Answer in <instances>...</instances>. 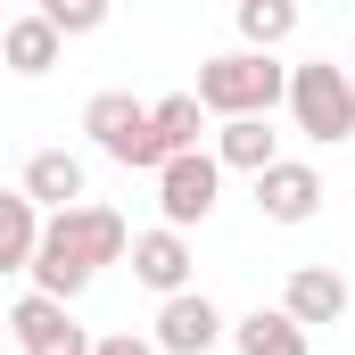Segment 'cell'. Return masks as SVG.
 Returning a JSON list of instances; mask_svg holds the SVG:
<instances>
[{
	"instance_id": "obj_1",
	"label": "cell",
	"mask_w": 355,
	"mask_h": 355,
	"mask_svg": "<svg viewBox=\"0 0 355 355\" xmlns=\"http://www.w3.org/2000/svg\"><path fill=\"white\" fill-rule=\"evenodd\" d=\"M124 248H132V232H124V215L116 207H91V198H75V207H58V215H42V240H33V289H50V297H83L91 281L107 265H124Z\"/></svg>"
},
{
	"instance_id": "obj_2",
	"label": "cell",
	"mask_w": 355,
	"mask_h": 355,
	"mask_svg": "<svg viewBox=\"0 0 355 355\" xmlns=\"http://www.w3.org/2000/svg\"><path fill=\"white\" fill-rule=\"evenodd\" d=\"M289 99V67L272 58V50H223V58H207L198 67V107L207 116H272Z\"/></svg>"
},
{
	"instance_id": "obj_3",
	"label": "cell",
	"mask_w": 355,
	"mask_h": 355,
	"mask_svg": "<svg viewBox=\"0 0 355 355\" xmlns=\"http://www.w3.org/2000/svg\"><path fill=\"white\" fill-rule=\"evenodd\" d=\"M289 124L306 132V141H322V149H339L355 141V75L347 67H331V58H314V67H289Z\"/></svg>"
},
{
	"instance_id": "obj_4",
	"label": "cell",
	"mask_w": 355,
	"mask_h": 355,
	"mask_svg": "<svg viewBox=\"0 0 355 355\" xmlns=\"http://www.w3.org/2000/svg\"><path fill=\"white\" fill-rule=\"evenodd\" d=\"M83 132L116 157V166H132V174H157V166H166V149H157V132H149V99H132V91H99L83 107Z\"/></svg>"
},
{
	"instance_id": "obj_5",
	"label": "cell",
	"mask_w": 355,
	"mask_h": 355,
	"mask_svg": "<svg viewBox=\"0 0 355 355\" xmlns=\"http://www.w3.org/2000/svg\"><path fill=\"white\" fill-rule=\"evenodd\" d=\"M215 198H223V166H215L207 149H174V157L157 166V207H166V223H174V232L207 223V215H215Z\"/></svg>"
},
{
	"instance_id": "obj_6",
	"label": "cell",
	"mask_w": 355,
	"mask_h": 355,
	"mask_svg": "<svg viewBox=\"0 0 355 355\" xmlns=\"http://www.w3.org/2000/svg\"><path fill=\"white\" fill-rule=\"evenodd\" d=\"M8 331H17V347H25V355H91V331L75 322V306H67V297H50V289L17 297Z\"/></svg>"
},
{
	"instance_id": "obj_7",
	"label": "cell",
	"mask_w": 355,
	"mask_h": 355,
	"mask_svg": "<svg viewBox=\"0 0 355 355\" xmlns=\"http://www.w3.org/2000/svg\"><path fill=\"white\" fill-rule=\"evenodd\" d=\"M157 355H207L215 339H223V314H215V297L207 289H174L166 306H157Z\"/></svg>"
},
{
	"instance_id": "obj_8",
	"label": "cell",
	"mask_w": 355,
	"mask_h": 355,
	"mask_svg": "<svg viewBox=\"0 0 355 355\" xmlns=\"http://www.w3.org/2000/svg\"><path fill=\"white\" fill-rule=\"evenodd\" d=\"M314 207H322V174H314V166L272 157L265 174H257V215H265V223H314Z\"/></svg>"
},
{
	"instance_id": "obj_9",
	"label": "cell",
	"mask_w": 355,
	"mask_h": 355,
	"mask_svg": "<svg viewBox=\"0 0 355 355\" xmlns=\"http://www.w3.org/2000/svg\"><path fill=\"white\" fill-rule=\"evenodd\" d=\"M132 281L141 289H157V297H174V289H190V240H182L174 223H157V232H132Z\"/></svg>"
},
{
	"instance_id": "obj_10",
	"label": "cell",
	"mask_w": 355,
	"mask_h": 355,
	"mask_svg": "<svg viewBox=\"0 0 355 355\" xmlns=\"http://www.w3.org/2000/svg\"><path fill=\"white\" fill-rule=\"evenodd\" d=\"M281 314L306 322V331H331V322L347 314V281H339L331 265H297V272H289V289H281Z\"/></svg>"
},
{
	"instance_id": "obj_11",
	"label": "cell",
	"mask_w": 355,
	"mask_h": 355,
	"mask_svg": "<svg viewBox=\"0 0 355 355\" xmlns=\"http://www.w3.org/2000/svg\"><path fill=\"white\" fill-rule=\"evenodd\" d=\"M58 50H67V33H58L42 8H25V17H8V25H0V67H8V75H50V67H58Z\"/></svg>"
},
{
	"instance_id": "obj_12",
	"label": "cell",
	"mask_w": 355,
	"mask_h": 355,
	"mask_svg": "<svg viewBox=\"0 0 355 355\" xmlns=\"http://www.w3.org/2000/svg\"><path fill=\"white\" fill-rule=\"evenodd\" d=\"M17 190H25L42 215H58V207H75V198H83V157H75V149H33Z\"/></svg>"
},
{
	"instance_id": "obj_13",
	"label": "cell",
	"mask_w": 355,
	"mask_h": 355,
	"mask_svg": "<svg viewBox=\"0 0 355 355\" xmlns=\"http://www.w3.org/2000/svg\"><path fill=\"white\" fill-rule=\"evenodd\" d=\"M232 347H240V355H314V331L289 322L281 306H257V314L232 322Z\"/></svg>"
},
{
	"instance_id": "obj_14",
	"label": "cell",
	"mask_w": 355,
	"mask_h": 355,
	"mask_svg": "<svg viewBox=\"0 0 355 355\" xmlns=\"http://www.w3.org/2000/svg\"><path fill=\"white\" fill-rule=\"evenodd\" d=\"M272 157H281V141H272L265 116H223V132H215V166L223 174H265Z\"/></svg>"
},
{
	"instance_id": "obj_15",
	"label": "cell",
	"mask_w": 355,
	"mask_h": 355,
	"mask_svg": "<svg viewBox=\"0 0 355 355\" xmlns=\"http://www.w3.org/2000/svg\"><path fill=\"white\" fill-rule=\"evenodd\" d=\"M33 240H42V207L25 190H0V272L33 265Z\"/></svg>"
},
{
	"instance_id": "obj_16",
	"label": "cell",
	"mask_w": 355,
	"mask_h": 355,
	"mask_svg": "<svg viewBox=\"0 0 355 355\" xmlns=\"http://www.w3.org/2000/svg\"><path fill=\"white\" fill-rule=\"evenodd\" d=\"M232 17H240V42H248V50H281L306 8H297V0H232Z\"/></svg>"
},
{
	"instance_id": "obj_17",
	"label": "cell",
	"mask_w": 355,
	"mask_h": 355,
	"mask_svg": "<svg viewBox=\"0 0 355 355\" xmlns=\"http://www.w3.org/2000/svg\"><path fill=\"white\" fill-rule=\"evenodd\" d=\"M149 132H157V149H166V157H174V149H198V132H207V107H198V91L149 99Z\"/></svg>"
},
{
	"instance_id": "obj_18",
	"label": "cell",
	"mask_w": 355,
	"mask_h": 355,
	"mask_svg": "<svg viewBox=\"0 0 355 355\" xmlns=\"http://www.w3.org/2000/svg\"><path fill=\"white\" fill-rule=\"evenodd\" d=\"M33 8H42V17H50V25H58L67 42H75V33H99V25H107V0H33Z\"/></svg>"
},
{
	"instance_id": "obj_19",
	"label": "cell",
	"mask_w": 355,
	"mask_h": 355,
	"mask_svg": "<svg viewBox=\"0 0 355 355\" xmlns=\"http://www.w3.org/2000/svg\"><path fill=\"white\" fill-rule=\"evenodd\" d=\"M91 355H157V339H141V331H107V339H91Z\"/></svg>"
},
{
	"instance_id": "obj_20",
	"label": "cell",
	"mask_w": 355,
	"mask_h": 355,
	"mask_svg": "<svg viewBox=\"0 0 355 355\" xmlns=\"http://www.w3.org/2000/svg\"><path fill=\"white\" fill-rule=\"evenodd\" d=\"M347 75H355V67H347Z\"/></svg>"
}]
</instances>
